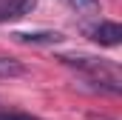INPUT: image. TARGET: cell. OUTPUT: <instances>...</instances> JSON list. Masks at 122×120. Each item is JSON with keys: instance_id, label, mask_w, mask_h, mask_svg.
Instances as JSON below:
<instances>
[{"instance_id": "obj_7", "label": "cell", "mask_w": 122, "mask_h": 120, "mask_svg": "<svg viewBox=\"0 0 122 120\" xmlns=\"http://www.w3.org/2000/svg\"><path fill=\"white\" fill-rule=\"evenodd\" d=\"M0 120H37L26 112H0Z\"/></svg>"}, {"instance_id": "obj_6", "label": "cell", "mask_w": 122, "mask_h": 120, "mask_svg": "<svg viewBox=\"0 0 122 120\" xmlns=\"http://www.w3.org/2000/svg\"><path fill=\"white\" fill-rule=\"evenodd\" d=\"M62 3L74 12H97L99 9V0H62Z\"/></svg>"}, {"instance_id": "obj_2", "label": "cell", "mask_w": 122, "mask_h": 120, "mask_svg": "<svg viewBox=\"0 0 122 120\" xmlns=\"http://www.w3.org/2000/svg\"><path fill=\"white\" fill-rule=\"evenodd\" d=\"M88 37L94 43H99V46H119L122 43V26L114 23V20H102L94 29H88Z\"/></svg>"}, {"instance_id": "obj_1", "label": "cell", "mask_w": 122, "mask_h": 120, "mask_svg": "<svg viewBox=\"0 0 122 120\" xmlns=\"http://www.w3.org/2000/svg\"><path fill=\"white\" fill-rule=\"evenodd\" d=\"M57 60H62L65 66H74V69L85 72L97 86L114 91V94L122 89V83H119V69H117L114 63H108V60H99V57H68V54H60Z\"/></svg>"}, {"instance_id": "obj_3", "label": "cell", "mask_w": 122, "mask_h": 120, "mask_svg": "<svg viewBox=\"0 0 122 120\" xmlns=\"http://www.w3.org/2000/svg\"><path fill=\"white\" fill-rule=\"evenodd\" d=\"M34 6H37V0H0V23L26 17V14H31Z\"/></svg>"}, {"instance_id": "obj_5", "label": "cell", "mask_w": 122, "mask_h": 120, "mask_svg": "<svg viewBox=\"0 0 122 120\" xmlns=\"http://www.w3.org/2000/svg\"><path fill=\"white\" fill-rule=\"evenodd\" d=\"M20 74H26V66L20 60L0 57V77H20Z\"/></svg>"}, {"instance_id": "obj_8", "label": "cell", "mask_w": 122, "mask_h": 120, "mask_svg": "<svg viewBox=\"0 0 122 120\" xmlns=\"http://www.w3.org/2000/svg\"><path fill=\"white\" fill-rule=\"evenodd\" d=\"M88 120H111V117H105V114H91Z\"/></svg>"}, {"instance_id": "obj_4", "label": "cell", "mask_w": 122, "mask_h": 120, "mask_svg": "<svg viewBox=\"0 0 122 120\" xmlns=\"http://www.w3.org/2000/svg\"><path fill=\"white\" fill-rule=\"evenodd\" d=\"M14 40H20V43H60L62 34L60 31H17V34H11Z\"/></svg>"}]
</instances>
